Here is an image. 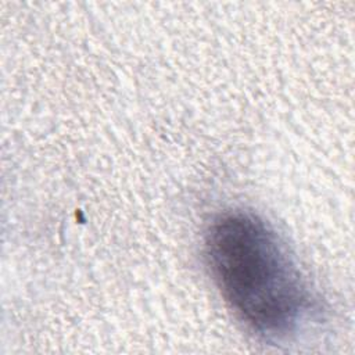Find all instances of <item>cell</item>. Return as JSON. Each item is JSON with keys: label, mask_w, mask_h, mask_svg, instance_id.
I'll list each match as a JSON object with an SVG mask.
<instances>
[{"label": "cell", "mask_w": 355, "mask_h": 355, "mask_svg": "<svg viewBox=\"0 0 355 355\" xmlns=\"http://www.w3.org/2000/svg\"><path fill=\"white\" fill-rule=\"evenodd\" d=\"M211 275L234 313L263 336L294 330L308 306V290L287 247L259 216L218 215L204 241Z\"/></svg>", "instance_id": "6da1fadb"}]
</instances>
